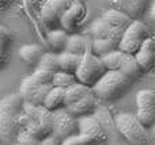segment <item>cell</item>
I'll list each match as a JSON object with an SVG mask.
<instances>
[{
    "label": "cell",
    "mask_w": 155,
    "mask_h": 145,
    "mask_svg": "<svg viewBox=\"0 0 155 145\" xmlns=\"http://www.w3.org/2000/svg\"><path fill=\"white\" fill-rule=\"evenodd\" d=\"M23 103L21 94H8L0 100V140L4 145L16 141L21 132L19 118L23 113Z\"/></svg>",
    "instance_id": "cell-1"
},
{
    "label": "cell",
    "mask_w": 155,
    "mask_h": 145,
    "mask_svg": "<svg viewBox=\"0 0 155 145\" xmlns=\"http://www.w3.org/2000/svg\"><path fill=\"white\" fill-rule=\"evenodd\" d=\"M132 83H134V79L121 71L107 69L105 75L93 87V92L97 98L102 100H114L120 98L131 87Z\"/></svg>",
    "instance_id": "cell-2"
},
{
    "label": "cell",
    "mask_w": 155,
    "mask_h": 145,
    "mask_svg": "<svg viewBox=\"0 0 155 145\" xmlns=\"http://www.w3.org/2000/svg\"><path fill=\"white\" fill-rule=\"evenodd\" d=\"M116 128L124 138L132 145H150L153 133L139 118L136 113L124 111L116 115Z\"/></svg>",
    "instance_id": "cell-3"
},
{
    "label": "cell",
    "mask_w": 155,
    "mask_h": 145,
    "mask_svg": "<svg viewBox=\"0 0 155 145\" xmlns=\"http://www.w3.org/2000/svg\"><path fill=\"white\" fill-rule=\"evenodd\" d=\"M106 71L107 69L102 61V57L97 56L93 52V49H90L83 54L82 61H80V65L75 75L78 77V81L93 88L97 84V81L105 75Z\"/></svg>",
    "instance_id": "cell-4"
},
{
    "label": "cell",
    "mask_w": 155,
    "mask_h": 145,
    "mask_svg": "<svg viewBox=\"0 0 155 145\" xmlns=\"http://www.w3.org/2000/svg\"><path fill=\"white\" fill-rule=\"evenodd\" d=\"M148 37H150V33H148L147 26L139 19H134L132 23L124 31L123 38L118 43V49L129 54H136Z\"/></svg>",
    "instance_id": "cell-5"
},
{
    "label": "cell",
    "mask_w": 155,
    "mask_h": 145,
    "mask_svg": "<svg viewBox=\"0 0 155 145\" xmlns=\"http://www.w3.org/2000/svg\"><path fill=\"white\" fill-rule=\"evenodd\" d=\"M53 84H42L37 81L33 75H29L22 80L19 86V94L23 98L25 102L33 103V105L41 106L45 103V99L51 90L53 88Z\"/></svg>",
    "instance_id": "cell-6"
},
{
    "label": "cell",
    "mask_w": 155,
    "mask_h": 145,
    "mask_svg": "<svg viewBox=\"0 0 155 145\" xmlns=\"http://www.w3.org/2000/svg\"><path fill=\"white\" fill-rule=\"evenodd\" d=\"M52 134H54L63 141L72 136L79 134V119L75 115H72L65 107L53 111Z\"/></svg>",
    "instance_id": "cell-7"
},
{
    "label": "cell",
    "mask_w": 155,
    "mask_h": 145,
    "mask_svg": "<svg viewBox=\"0 0 155 145\" xmlns=\"http://www.w3.org/2000/svg\"><path fill=\"white\" fill-rule=\"evenodd\" d=\"M136 115L147 128L155 126V91L140 90L136 94Z\"/></svg>",
    "instance_id": "cell-8"
},
{
    "label": "cell",
    "mask_w": 155,
    "mask_h": 145,
    "mask_svg": "<svg viewBox=\"0 0 155 145\" xmlns=\"http://www.w3.org/2000/svg\"><path fill=\"white\" fill-rule=\"evenodd\" d=\"M76 0H46L41 8V20L48 29H54L60 24V19L64 12Z\"/></svg>",
    "instance_id": "cell-9"
},
{
    "label": "cell",
    "mask_w": 155,
    "mask_h": 145,
    "mask_svg": "<svg viewBox=\"0 0 155 145\" xmlns=\"http://www.w3.org/2000/svg\"><path fill=\"white\" fill-rule=\"evenodd\" d=\"M86 19H87V7L84 3H82V0H76L61 16L60 26L61 29L67 30L70 34H74L83 26Z\"/></svg>",
    "instance_id": "cell-10"
},
{
    "label": "cell",
    "mask_w": 155,
    "mask_h": 145,
    "mask_svg": "<svg viewBox=\"0 0 155 145\" xmlns=\"http://www.w3.org/2000/svg\"><path fill=\"white\" fill-rule=\"evenodd\" d=\"M124 35V31L118 27L110 24L104 18L95 19L90 26V37L91 38H106V39L113 41L114 43H120L121 38Z\"/></svg>",
    "instance_id": "cell-11"
},
{
    "label": "cell",
    "mask_w": 155,
    "mask_h": 145,
    "mask_svg": "<svg viewBox=\"0 0 155 145\" xmlns=\"http://www.w3.org/2000/svg\"><path fill=\"white\" fill-rule=\"evenodd\" d=\"M79 119V134H84L94 138L99 144H104L107 140V136L102 128L101 122L91 115L80 117Z\"/></svg>",
    "instance_id": "cell-12"
},
{
    "label": "cell",
    "mask_w": 155,
    "mask_h": 145,
    "mask_svg": "<svg viewBox=\"0 0 155 145\" xmlns=\"http://www.w3.org/2000/svg\"><path fill=\"white\" fill-rule=\"evenodd\" d=\"M113 8L125 12L132 19H139L147 11L150 0H110Z\"/></svg>",
    "instance_id": "cell-13"
},
{
    "label": "cell",
    "mask_w": 155,
    "mask_h": 145,
    "mask_svg": "<svg viewBox=\"0 0 155 145\" xmlns=\"http://www.w3.org/2000/svg\"><path fill=\"white\" fill-rule=\"evenodd\" d=\"M135 56L142 65L143 72H148L155 68V37L150 35Z\"/></svg>",
    "instance_id": "cell-14"
},
{
    "label": "cell",
    "mask_w": 155,
    "mask_h": 145,
    "mask_svg": "<svg viewBox=\"0 0 155 145\" xmlns=\"http://www.w3.org/2000/svg\"><path fill=\"white\" fill-rule=\"evenodd\" d=\"M95 98H97L95 94L90 92L88 95L83 96L82 99L65 106V109H67L72 115H75L76 118H80V117H84V115H90L94 111V109H95Z\"/></svg>",
    "instance_id": "cell-15"
},
{
    "label": "cell",
    "mask_w": 155,
    "mask_h": 145,
    "mask_svg": "<svg viewBox=\"0 0 155 145\" xmlns=\"http://www.w3.org/2000/svg\"><path fill=\"white\" fill-rule=\"evenodd\" d=\"M90 49H93V38L91 37H86V35H80L78 33L70 34L67 42V48L65 50L72 52L76 54H84L86 52H88Z\"/></svg>",
    "instance_id": "cell-16"
},
{
    "label": "cell",
    "mask_w": 155,
    "mask_h": 145,
    "mask_svg": "<svg viewBox=\"0 0 155 145\" xmlns=\"http://www.w3.org/2000/svg\"><path fill=\"white\" fill-rule=\"evenodd\" d=\"M44 53L45 52H44L42 46L37 45V43H27V45H23L18 50V54L22 61H25L29 65H35V67L38 65Z\"/></svg>",
    "instance_id": "cell-17"
},
{
    "label": "cell",
    "mask_w": 155,
    "mask_h": 145,
    "mask_svg": "<svg viewBox=\"0 0 155 145\" xmlns=\"http://www.w3.org/2000/svg\"><path fill=\"white\" fill-rule=\"evenodd\" d=\"M102 18H104L105 20L109 22L110 24H113V26L121 29L123 31H125L127 27H128L129 24L132 23V20H134L129 15H127L125 12L117 10V8H110V10H106L104 14H102Z\"/></svg>",
    "instance_id": "cell-18"
},
{
    "label": "cell",
    "mask_w": 155,
    "mask_h": 145,
    "mask_svg": "<svg viewBox=\"0 0 155 145\" xmlns=\"http://www.w3.org/2000/svg\"><path fill=\"white\" fill-rule=\"evenodd\" d=\"M70 38V33L64 29H52L48 31L46 39L54 52H63L67 48V42Z\"/></svg>",
    "instance_id": "cell-19"
},
{
    "label": "cell",
    "mask_w": 155,
    "mask_h": 145,
    "mask_svg": "<svg viewBox=\"0 0 155 145\" xmlns=\"http://www.w3.org/2000/svg\"><path fill=\"white\" fill-rule=\"evenodd\" d=\"M65 92H67V88L53 87L51 90V92L48 94V96H46L44 106L52 111H56L59 109H64L65 107Z\"/></svg>",
    "instance_id": "cell-20"
},
{
    "label": "cell",
    "mask_w": 155,
    "mask_h": 145,
    "mask_svg": "<svg viewBox=\"0 0 155 145\" xmlns=\"http://www.w3.org/2000/svg\"><path fill=\"white\" fill-rule=\"evenodd\" d=\"M82 54H76L72 52L63 50L59 53V62H60V69L67 71L71 73H76L78 68L82 61Z\"/></svg>",
    "instance_id": "cell-21"
},
{
    "label": "cell",
    "mask_w": 155,
    "mask_h": 145,
    "mask_svg": "<svg viewBox=\"0 0 155 145\" xmlns=\"http://www.w3.org/2000/svg\"><path fill=\"white\" fill-rule=\"evenodd\" d=\"M90 92H93V88L86 84L80 83V81H76L75 84H72L71 87L67 88V92H65V106L71 105V103L76 102V100L82 99L83 96L88 95Z\"/></svg>",
    "instance_id": "cell-22"
},
{
    "label": "cell",
    "mask_w": 155,
    "mask_h": 145,
    "mask_svg": "<svg viewBox=\"0 0 155 145\" xmlns=\"http://www.w3.org/2000/svg\"><path fill=\"white\" fill-rule=\"evenodd\" d=\"M120 71L121 72H124L125 75H128L129 77H132L134 80L139 77V76L142 75V72H143L142 65L139 64L136 56H135V54H129V53H127L125 58H124L123 64H121Z\"/></svg>",
    "instance_id": "cell-23"
},
{
    "label": "cell",
    "mask_w": 155,
    "mask_h": 145,
    "mask_svg": "<svg viewBox=\"0 0 155 145\" xmlns=\"http://www.w3.org/2000/svg\"><path fill=\"white\" fill-rule=\"evenodd\" d=\"M127 56V52L121 50V49H114L113 52L102 56V61H104L106 69H118L120 71L121 64H123L124 58Z\"/></svg>",
    "instance_id": "cell-24"
},
{
    "label": "cell",
    "mask_w": 155,
    "mask_h": 145,
    "mask_svg": "<svg viewBox=\"0 0 155 145\" xmlns=\"http://www.w3.org/2000/svg\"><path fill=\"white\" fill-rule=\"evenodd\" d=\"M117 48H118L117 43H114L110 39H106V38H93V52L99 57L110 53V52H113Z\"/></svg>",
    "instance_id": "cell-25"
},
{
    "label": "cell",
    "mask_w": 155,
    "mask_h": 145,
    "mask_svg": "<svg viewBox=\"0 0 155 145\" xmlns=\"http://www.w3.org/2000/svg\"><path fill=\"white\" fill-rule=\"evenodd\" d=\"M78 81V77L75 73L67 72V71H57L54 72L53 76V86L54 87H61V88H68L72 84H75Z\"/></svg>",
    "instance_id": "cell-26"
},
{
    "label": "cell",
    "mask_w": 155,
    "mask_h": 145,
    "mask_svg": "<svg viewBox=\"0 0 155 145\" xmlns=\"http://www.w3.org/2000/svg\"><path fill=\"white\" fill-rule=\"evenodd\" d=\"M37 68H42V69H49L57 72L60 71V62H59V53L54 52H45L44 56L41 57L40 62H38Z\"/></svg>",
    "instance_id": "cell-27"
},
{
    "label": "cell",
    "mask_w": 155,
    "mask_h": 145,
    "mask_svg": "<svg viewBox=\"0 0 155 145\" xmlns=\"http://www.w3.org/2000/svg\"><path fill=\"white\" fill-rule=\"evenodd\" d=\"M38 122L42 126V129L45 130L46 134H52L53 130V111L49 110L48 107H45L44 105L40 106V114H38Z\"/></svg>",
    "instance_id": "cell-28"
},
{
    "label": "cell",
    "mask_w": 155,
    "mask_h": 145,
    "mask_svg": "<svg viewBox=\"0 0 155 145\" xmlns=\"http://www.w3.org/2000/svg\"><path fill=\"white\" fill-rule=\"evenodd\" d=\"M0 38H2V64H5V54H7L8 46L12 42V33L7 30L4 26L0 29Z\"/></svg>",
    "instance_id": "cell-29"
},
{
    "label": "cell",
    "mask_w": 155,
    "mask_h": 145,
    "mask_svg": "<svg viewBox=\"0 0 155 145\" xmlns=\"http://www.w3.org/2000/svg\"><path fill=\"white\" fill-rule=\"evenodd\" d=\"M63 145H99L98 141L84 134H76L63 141Z\"/></svg>",
    "instance_id": "cell-30"
},
{
    "label": "cell",
    "mask_w": 155,
    "mask_h": 145,
    "mask_svg": "<svg viewBox=\"0 0 155 145\" xmlns=\"http://www.w3.org/2000/svg\"><path fill=\"white\" fill-rule=\"evenodd\" d=\"M31 75H33V77H34L35 80L40 81V83H42V84H53V76H54L53 71L37 68Z\"/></svg>",
    "instance_id": "cell-31"
},
{
    "label": "cell",
    "mask_w": 155,
    "mask_h": 145,
    "mask_svg": "<svg viewBox=\"0 0 155 145\" xmlns=\"http://www.w3.org/2000/svg\"><path fill=\"white\" fill-rule=\"evenodd\" d=\"M16 144L18 145H41V140L37 138L35 136H33L30 132H27L26 129L21 130L16 137Z\"/></svg>",
    "instance_id": "cell-32"
},
{
    "label": "cell",
    "mask_w": 155,
    "mask_h": 145,
    "mask_svg": "<svg viewBox=\"0 0 155 145\" xmlns=\"http://www.w3.org/2000/svg\"><path fill=\"white\" fill-rule=\"evenodd\" d=\"M26 130L31 133L33 136H35L37 138H40V140H42V138H45L46 136H48L45 133V130L42 129V126L40 125V122H38V121H33V119H30V122H29V125H27Z\"/></svg>",
    "instance_id": "cell-33"
},
{
    "label": "cell",
    "mask_w": 155,
    "mask_h": 145,
    "mask_svg": "<svg viewBox=\"0 0 155 145\" xmlns=\"http://www.w3.org/2000/svg\"><path fill=\"white\" fill-rule=\"evenodd\" d=\"M41 145H63V140H60L54 134H49L41 140Z\"/></svg>",
    "instance_id": "cell-34"
},
{
    "label": "cell",
    "mask_w": 155,
    "mask_h": 145,
    "mask_svg": "<svg viewBox=\"0 0 155 145\" xmlns=\"http://www.w3.org/2000/svg\"><path fill=\"white\" fill-rule=\"evenodd\" d=\"M150 19L153 22H155V0H154L153 4H151V7H150Z\"/></svg>",
    "instance_id": "cell-35"
},
{
    "label": "cell",
    "mask_w": 155,
    "mask_h": 145,
    "mask_svg": "<svg viewBox=\"0 0 155 145\" xmlns=\"http://www.w3.org/2000/svg\"><path fill=\"white\" fill-rule=\"evenodd\" d=\"M151 133H153V138L155 140V126L153 128V129H151Z\"/></svg>",
    "instance_id": "cell-36"
},
{
    "label": "cell",
    "mask_w": 155,
    "mask_h": 145,
    "mask_svg": "<svg viewBox=\"0 0 155 145\" xmlns=\"http://www.w3.org/2000/svg\"><path fill=\"white\" fill-rule=\"evenodd\" d=\"M8 2H10V0H2V3H3V4H7Z\"/></svg>",
    "instance_id": "cell-37"
},
{
    "label": "cell",
    "mask_w": 155,
    "mask_h": 145,
    "mask_svg": "<svg viewBox=\"0 0 155 145\" xmlns=\"http://www.w3.org/2000/svg\"><path fill=\"white\" fill-rule=\"evenodd\" d=\"M14 145H18V144H14Z\"/></svg>",
    "instance_id": "cell-38"
}]
</instances>
